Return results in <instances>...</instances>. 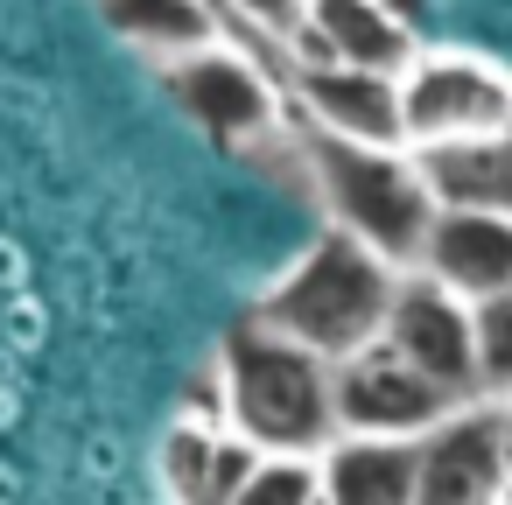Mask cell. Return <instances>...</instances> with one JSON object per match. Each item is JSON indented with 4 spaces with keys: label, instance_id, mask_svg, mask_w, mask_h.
I'll return each mask as SVG.
<instances>
[{
    "label": "cell",
    "instance_id": "6da1fadb",
    "mask_svg": "<svg viewBox=\"0 0 512 505\" xmlns=\"http://www.w3.org/2000/svg\"><path fill=\"white\" fill-rule=\"evenodd\" d=\"M218 379H225V421L246 435L260 456H323L337 442V393H330V358L267 330L260 316L232 323L218 344Z\"/></svg>",
    "mask_w": 512,
    "mask_h": 505
},
{
    "label": "cell",
    "instance_id": "7a4b0ae2",
    "mask_svg": "<svg viewBox=\"0 0 512 505\" xmlns=\"http://www.w3.org/2000/svg\"><path fill=\"white\" fill-rule=\"evenodd\" d=\"M400 274L379 246H365L358 232L330 225L323 239H309V253L253 302V316L309 351H323L330 365L379 344L386 337V309L400 295Z\"/></svg>",
    "mask_w": 512,
    "mask_h": 505
},
{
    "label": "cell",
    "instance_id": "3957f363",
    "mask_svg": "<svg viewBox=\"0 0 512 505\" xmlns=\"http://www.w3.org/2000/svg\"><path fill=\"white\" fill-rule=\"evenodd\" d=\"M302 134V162H309V190L323 197L330 225L358 232L365 246H379L393 267H421L428 225H435V197L421 183L414 148H358V141H330V134Z\"/></svg>",
    "mask_w": 512,
    "mask_h": 505
},
{
    "label": "cell",
    "instance_id": "277c9868",
    "mask_svg": "<svg viewBox=\"0 0 512 505\" xmlns=\"http://www.w3.org/2000/svg\"><path fill=\"white\" fill-rule=\"evenodd\" d=\"M162 92H169L176 113H183L197 134H211L218 148H253V141L281 134V120H288V113H281L288 85L267 78L260 50H246V43H204V50L162 64Z\"/></svg>",
    "mask_w": 512,
    "mask_h": 505
},
{
    "label": "cell",
    "instance_id": "5b68a950",
    "mask_svg": "<svg viewBox=\"0 0 512 505\" xmlns=\"http://www.w3.org/2000/svg\"><path fill=\"white\" fill-rule=\"evenodd\" d=\"M330 393H337V435H393V442H421L449 407H463L449 386H435L421 365H407L386 337L337 358Z\"/></svg>",
    "mask_w": 512,
    "mask_h": 505
},
{
    "label": "cell",
    "instance_id": "8992f818",
    "mask_svg": "<svg viewBox=\"0 0 512 505\" xmlns=\"http://www.w3.org/2000/svg\"><path fill=\"white\" fill-rule=\"evenodd\" d=\"M414 449H421L414 505H498V484L512 470V407L505 400H463Z\"/></svg>",
    "mask_w": 512,
    "mask_h": 505
},
{
    "label": "cell",
    "instance_id": "52a82bcc",
    "mask_svg": "<svg viewBox=\"0 0 512 505\" xmlns=\"http://www.w3.org/2000/svg\"><path fill=\"white\" fill-rule=\"evenodd\" d=\"M400 113H407V148L498 134L512 127V78L463 50H421L400 71Z\"/></svg>",
    "mask_w": 512,
    "mask_h": 505
},
{
    "label": "cell",
    "instance_id": "ba28073f",
    "mask_svg": "<svg viewBox=\"0 0 512 505\" xmlns=\"http://www.w3.org/2000/svg\"><path fill=\"white\" fill-rule=\"evenodd\" d=\"M295 127L358 141V148H407V113H400V78L365 71V64H288L281 71Z\"/></svg>",
    "mask_w": 512,
    "mask_h": 505
},
{
    "label": "cell",
    "instance_id": "9c48e42d",
    "mask_svg": "<svg viewBox=\"0 0 512 505\" xmlns=\"http://www.w3.org/2000/svg\"><path fill=\"white\" fill-rule=\"evenodd\" d=\"M386 344L421 365L435 386H449L456 400H484L477 386V323H470V302L456 288H442L435 274L407 267L400 274V295L386 309Z\"/></svg>",
    "mask_w": 512,
    "mask_h": 505
},
{
    "label": "cell",
    "instance_id": "30bf717a",
    "mask_svg": "<svg viewBox=\"0 0 512 505\" xmlns=\"http://www.w3.org/2000/svg\"><path fill=\"white\" fill-rule=\"evenodd\" d=\"M421 57V29L386 15L379 0H302L288 29V64H365V71H407Z\"/></svg>",
    "mask_w": 512,
    "mask_h": 505
},
{
    "label": "cell",
    "instance_id": "8fae6325",
    "mask_svg": "<svg viewBox=\"0 0 512 505\" xmlns=\"http://www.w3.org/2000/svg\"><path fill=\"white\" fill-rule=\"evenodd\" d=\"M421 274H435L463 302L512 288V218L505 211H435L428 246H421Z\"/></svg>",
    "mask_w": 512,
    "mask_h": 505
},
{
    "label": "cell",
    "instance_id": "7c38bea8",
    "mask_svg": "<svg viewBox=\"0 0 512 505\" xmlns=\"http://www.w3.org/2000/svg\"><path fill=\"white\" fill-rule=\"evenodd\" d=\"M260 449L246 435H225L218 421H176L162 435V484L176 505H239Z\"/></svg>",
    "mask_w": 512,
    "mask_h": 505
},
{
    "label": "cell",
    "instance_id": "4fadbf2b",
    "mask_svg": "<svg viewBox=\"0 0 512 505\" xmlns=\"http://www.w3.org/2000/svg\"><path fill=\"white\" fill-rule=\"evenodd\" d=\"M414 162H421L435 211H505L512 218V127L428 141V148H414Z\"/></svg>",
    "mask_w": 512,
    "mask_h": 505
},
{
    "label": "cell",
    "instance_id": "5bb4252c",
    "mask_svg": "<svg viewBox=\"0 0 512 505\" xmlns=\"http://www.w3.org/2000/svg\"><path fill=\"white\" fill-rule=\"evenodd\" d=\"M120 43H134L155 64H176L204 43H246L239 22L218 8V0H99Z\"/></svg>",
    "mask_w": 512,
    "mask_h": 505
},
{
    "label": "cell",
    "instance_id": "9a60e30c",
    "mask_svg": "<svg viewBox=\"0 0 512 505\" xmlns=\"http://www.w3.org/2000/svg\"><path fill=\"white\" fill-rule=\"evenodd\" d=\"M323 505H414V442L393 435H337L323 456Z\"/></svg>",
    "mask_w": 512,
    "mask_h": 505
},
{
    "label": "cell",
    "instance_id": "2e32d148",
    "mask_svg": "<svg viewBox=\"0 0 512 505\" xmlns=\"http://www.w3.org/2000/svg\"><path fill=\"white\" fill-rule=\"evenodd\" d=\"M470 323H477V386L484 400L512 407V288L470 302Z\"/></svg>",
    "mask_w": 512,
    "mask_h": 505
},
{
    "label": "cell",
    "instance_id": "e0dca14e",
    "mask_svg": "<svg viewBox=\"0 0 512 505\" xmlns=\"http://www.w3.org/2000/svg\"><path fill=\"white\" fill-rule=\"evenodd\" d=\"M239 505H323V463L316 456H260Z\"/></svg>",
    "mask_w": 512,
    "mask_h": 505
},
{
    "label": "cell",
    "instance_id": "ac0fdd59",
    "mask_svg": "<svg viewBox=\"0 0 512 505\" xmlns=\"http://www.w3.org/2000/svg\"><path fill=\"white\" fill-rule=\"evenodd\" d=\"M225 8H232V22L246 29V43L288 71V29H295V15H302V0H225Z\"/></svg>",
    "mask_w": 512,
    "mask_h": 505
},
{
    "label": "cell",
    "instance_id": "d6986e66",
    "mask_svg": "<svg viewBox=\"0 0 512 505\" xmlns=\"http://www.w3.org/2000/svg\"><path fill=\"white\" fill-rule=\"evenodd\" d=\"M379 8H386V15H400L407 29H421V22H428V0H379Z\"/></svg>",
    "mask_w": 512,
    "mask_h": 505
},
{
    "label": "cell",
    "instance_id": "ffe728a7",
    "mask_svg": "<svg viewBox=\"0 0 512 505\" xmlns=\"http://www.w3.org/2000/svg\"><path fill=\"white\" fill-rule=\"evenodd\" d=\"M498 505H512V470H505V484H498Z\"/></svg>",
    "mask_w": 512,
    "mask_h": 505
},
{
    "label": "cell",
    "instance_id": "44dd1931",
    "mask_svg": "<svg viewBox=\"0 0 512 505\" xmlns=\"http://www.w3.org/2000/svg\"><path fill=\"white\" fill-rule=\"evenodd\" d=\"M218 8H225V0H218ZM225 15H232V8H225ZM239 36H246V29H239ZM246 50H253V43H246Z\"/></svg>",
    "mask_w": 512,
    "mask_h": 505
}]
</instances>
